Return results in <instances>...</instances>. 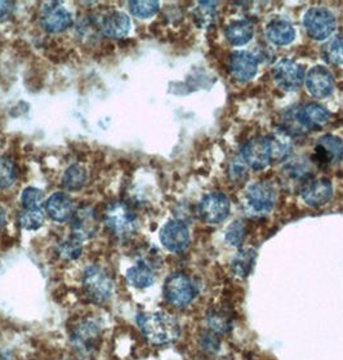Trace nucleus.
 Instances as JSON below:
<instances>
[{"label": "nucleus", "mask_w": 343, "mask_h": 360, "mask_svg": "<svg viewBox=\"0 0 343 360\" xmlns=\"http://www.w3.org/2000/svg\"><path fill=\"white\" fill-rule=\"evenodd\" d=\"M43 199H44V195H43V191H40L39 188H27L22 191L21 203L24 205L25 210L41 208Z\"/></svg>", "instance_id": "obj_33"}, {"label": "nucleus", "mask_w": 343, "mask_h": 360, "mask_svg": "<svg viewBox=\"0 0 343 360\" xmlns=\"http://www.w3.org/2000/svg\"><path fill=\"white\" fill-rule=\"evenodd\" d=\"M254 35V26L247 20H238L228 25L226 29V38L234 46H244Z\"/></svg>", "instance_id": "obj_23"}, {"label": "nucleus", "mask_w": 343, "mask_h": 360, "mask_svg": "<svg viewBox=\"0 0 343 360\" xmlns=\"http://www.w3.org/2000/svg\"><path fill=\"white\" fill-rule=\"evenodd\" d=\"M228 69L236 80L250 82L257 74L258 60L248 52L239 51L230 57Z\"/></svg>", "instance_id": "obj_15"}, {"label": "nucleus", "mask_w": 343, "mask_h": 360, "mask_svg": "<svg viewBox=\"0 0 343 360\" xmlns=\"http://www.w3.org/2000/svg\"><path fill=\"white\" fill-rule=\"evenodd\" d=\"M266 37L276 46H288L296 38V30L285 20H273L266 29Z\"/></svg>", "instance_id": "obj_21"}, {"label": "nucleus", "mask_w": 343, "mask_h": 360, "mask_svg": "<svg viewBox=\"0 0 343 360\" xmlns=\"http://www.w3.org/2000/svg\"><path fill=\"white\" fill-rule=\"evenodd\" d=\"M242 162L250 168L261 171L271 163L273 149L268 137H256L247 142L242 149Z\"/></svg>", "instance_id": "obj_6"}, {"label": "nucleus", "mask_w": 343, "mask_h": 360, "mask_svg": "<svg viewBox=\"0 0 343 360\" xmlns=\"http://www.w3.org/2000/svg\"><path fill=\"white\" fill-rule=\"evenodd\" d=\"M41 26L48 32H63L67 30L72 24L71 13L66 8H63L58 3H48L47 7L41 11L40 16Z\"/></svg>", "instance_id": "obj_11"}, {"label": "nucleus", "mask_w": 343, "mask_h": 360, "mask_svg": "<svg viewBox=\"0 0 343 360\" xmlns=\"http://www.w3.org/2000/svg\"><path fill=\"white\" fill-rule=\"evenodd\" d=\"M247 235V227L242 221H235L231 226L227 229L226 242L234 247H240Z\"/></svg>", "instance_id": "obj_32"}, {"label": "nucleus", "mask_w": 343, "mask_h": 360, "mask_svg": "<svg viewBox=\"0 0 343 360\" xmlns=\"http://www.w3.org/2000/svg\"><path fill=\"white\" fill-rule=\"evenodd\" d=\"M16 179V165L9 158L0 157V188H11Z\"/></svg>", "instance_id": "obj_27"}, {"label": "nucleus", "mask_w": 343, "mask_h": 360, "mask_svg": "<svg viewBox=\"0 0 343 360\" xmlns=\"http://www.w3.org/2000/svg\"><path fill=\"white\" fill-rule=\"evenodd\" d=\"M98 227V219L96 212L91 207L79 208L74 212L70 219L71 235L80 239L82 242L92 238Z\"/></svg>", "instance_id": "obj_12"}, {"label": "nucleus", "mask_w": 343, "mask_h": 360, "mask_svg": "<svg viewBox=\"0 0 343 360\" xmlns=\"http://www.w3.org/2000/svg\"><path fill=\"white\" fill-rule=\"evenodd\" d=\"M248 203L253 211L265 213L271 211L276 202V191L268 182H257L248 188Z\"/></svg>", "instance_id": "obj_14"}, {"label": "nucleus", "mask_w": 343, "mask_h": 360, "mask_svg": "<svg viewBox=\"0 0 343 360\" xmlns=\"http://www.w3.org/2000/svg\"><path fill=\"white\" fill-rule=\"evenodd\" d=\"M9 1H0V22H3L9 15V8H11Z\"/></svg>", "instance_id": "obj_36"}, {"label": "nucleus", "mask_w": 343, "mask_h": 360, "mask_svg": "<svg viewBox=\"0 0 343 360\" xmlns=\"http://www.w3.org/2000/svg\"><path fill=\"white\" fill-rule=\"evenodd\" d=\"M306 86L309 92L316 98H325L335 89V79L327 68L315 66L307 72Z\"/></svg>", "instance_id": "obj_13"}, {"label": "nucleus", "mask_w": 343, "mask_h": 360, "mask_svg": "<svg viewBox=\"0 0 343 360\" xmlns=\"http://www.w3.org/2000/svg\"><path fill=\"white\" fill-rule=\"evenodd\" d=\"M329 117V111L318 103L304 105L295 112L298 124L306 129H319L327 124Z\"/></svg>", "instance_id": "obj_18"}, {"label": "nucleus", "mask_w": 343, "mask_h": 360, "mask_svg": "<svg viewBox=\"0 0 343 360\" xmlns=\"http://www.w3.org/2000/svg\"><path fill=\"white\" fill-rule=\"evenodd\" d=\"M315 157L320 165H335L343 159V141L332 134H325L320 139L315 149Z\"/></svg>", "instance_id": "obj_16"}, {"label": "nucleus", "mask_w": 343, "mask_h": 360, "mask_svg": "<svg viewBox=\"0 0 343 360\" xmlns=\"http://www.w3.org/2000/svg\"><path fill=\"white\" fill-rule=\"evenodd\" d=\"M164 296L171 305L186 307L196 296V287L188 275L172 274L164 284Z\"/></svg>", "instance_id": "obj_4"}, {"label": "nucleus", "mask_w": 343, "mask_h": 360, "mask_svg": "<svg viewBox=\"0 0 343 360\" xmlns=\"http://www.w3.org/2000/svg\"><path fill=\"white\" fill-rule=\"evenodd\" d=\"M82 240L70 235V238L67 240H65L58 245V255L63 259H77L83 252L82 247Z\"/></svg>", "instance_id": "obj_28"}, {"label": "nucleus", "mask_w": 343, "mask_h": 360, "mask_svg": "<svg viewBox=\"0 0 343 360\" xmlns=\"http://www.w3.org/2000/svg\"><path fill=\"white\" fill-rule=\"evenodd\" d=\"M105 224L111 234L125 240L137 231L138 219L128 204L123 200H115L106 207Z\"/></svg>", "instance_id": "obj_2"}, {"label": "nucleus", "mask_w": 343, "mask_h": 360, "mask_svg": "<svg viewBox=\"0 0 343 360\" xmlns=\"http://www.w3.org/2000/svg\"><path fill=\"white\" fill-rule=\"evenodd\" d=\"M131 30V20L123 12L114 11L100 21V32L110 39H123Z\"/></svg>", "instance_id": "obj_17"}, {"label": "nucleus", "mask_w": 343, "mask_h": 360, "mask_svg": "<svg viewBox=\"0 0 343 360\" xmlns=\"http://www.w3.org/2000/svg\"><path fill=\"white\" fill-rule=\"evenodd\" d=\"M256 257H257V253L253 250H242L233 259V264H231L233 271L240 278H247L252 271Z\"/></svg>", "instance_id": "obj_25"}, {"label": "nucleus", "mask_w": 343, "mask_h": 360, "mask_svg": "<svg viewBox=\"0 0 343 360\" xmlns=\"http://www.w3.org/2000/svg\"><path fill=\"white\" fill-rule=\"evenodd\" d=\"M83 287L86 297L94 304L106 302L114 290V282L108 271L101 266L86 267L83 275Z\"/></svg>", "instance_id": "obj_3"}, {"label": "nucleus", "mask_w": 343, "mask_h": 360, "mask_svg": "<svg viewBox=\"0 0 343 360\" xmlns=\"http://www.w3.org/2000/svg\"><path fill=\"white\" fill-rule=\"evenodd\" d=\"M18 221L25 230H38L44 222V213L41 211V208L24 210L20 213Z\"/></svg>", "instance_id": "obj_26"}, {"label": "nucleus", "mask_w": 343, "mask_h": 360, "mask_svg": "<svg viewBox=\"0 0 343 360\" xmlns=\"http://www.w3.org/2000/svg\"><path fill=\"white\" fill-rule=\"evenodd\" d=\"M231 204L226 195L212 193L204 196L199 203V216L207 224H221L228 217Z\"/></svg>", "instance_id": "obj_7"}, {"label": "nucleus", "mask_w": 343, "mask_h": 360, "mask_svg": "<svg viewBox=\"0 0 343 360\" xmlns=\"http://www.w3.org/2000/svg\"><path fill=\"white\" fill-rule=\"evenodd\" d=\"M273 80L278 86L292 92L302 86L304 79V68L292 60H283L273 68Z\"/></svg>", "instance_id": "obj_8"}, {"label": "nucleus", "mask_w": 343, "mask_h": 360, "mask_svg": "<svg viewBox=\"0 0 343 360\" xmlns=\"http://www.w3.org/2000/svg\"><path fill=\"white\" fill-rule=\"evenodd\" d=\"M70 338L71 344L77 352L82 354H91L100 344L101 330L93 321H82L72 329Z\"/></svg>", "instance_id": "obj_9"}, {"label": "nucleus", "mask_w": 343, "mask_h": 360, "mask_svg": "<svg viewBox=\"0 0 343 360\" xmlns=\"http://www.w3.org/2000/svg\"><path fill=\"white\" fill-rule=\"evenodd\" d=\"M245 169H244V163L242 162H235L231 167V177L236 179L238 181H242L245 179Z\"/></svg>", "instance_id": "obj_35"}, {"label": "nucleus", "mask_w": 343, "mask_h": 360, "mask_svg": "<svg viewBox=\"0 0 343 360\" xmlns=\"http://www.w3.org/2000/svg\"><path fill=\"white\" fill-rule=\"evenodd\" d=\"M86 169L82 165H74L63 173V186L69 191H78L86 185Z\"/></svg>", "instance_id": "obj_24"}, {"label": "nucleus", "mask_w": 343, "mask_h": 360, "mask_svg": "<svg viewBox=\"0 0 343 360\" xmlns=\"http://www.w3.org/2000/svg\"><path fill=\"white\" fill-rule=\"evenodd\" d=\"M141 332L150 344H172L179 340L181 327L177 319L167 313H143L137 316Z\"/></svg>", "instance_id": "obj_1"}, {"label": "nucleus", "mask_w": 343, "mask_h": 360, "mask_svg": "<svg viewBox=\"0 0 343 360\" xmlns=\"http://www.w3.org/2000/svg\"><path fill=\"white\" fill-rule=\"evenodd\" d=\"M271 142V149H273V159H280V158L287 157L290 151V142L285 134H273V137H268Z\"/></svg>", "instance_id": "obj_31"}, {"label": "nucleus", "mask_w": 343, "mask_h": 360, "mask_svg": "<svg viewBox=\"0 0 343 360\" xmlns=\"http://www.w3.org/2000/svg\"><path fill=\"white\" fill-rule=\"evenodd\" d=\"M127 281L134 288L143 290V288H148L154 284L155 273L146 262L141 261L127 271Z\"/></svg>", "instance_id": "obj_22"}, {"label": "nucleus", "mask_w": 343, "mask_h": 360, "mask_svg": "<svg viewBox=\"0 0 343 360\" xmlns=\"http://www.w3.org/2000/svg\"><path fill=\"white\" fill-rule=\"evenodd\" d=\"M3 226H4V212L0 208V229Z\"/></svg>", "instance_id": "obj_37"}, {"label": "nucleus", "mask_w": 343, "mask_h": 360, "mask_svg": "<svg viewBox=\"0 0 343 360\" xmlns=\"http://www.w3.org/2000/svg\"><path fill=\"white\" fill-rule=\"evenodd\" d=\"M323 57L329 63L342 65L343 38H337V39L329 41L325 48H324V51H323Z\"/></svg>", "instance_id": "obj_30"}, {"label": "nucleus", "mask_w": 343, "mask_h": 360, "mask_svg": "<svg viewBox=\"0 0 343 360\" xmlns=\"http://www.w3.org/2000/svg\"><path fill=\"white\" fill-rule=\"evenodd\" d=\"M207 323H208L209 328L213 332H217V333H226V332L230 330V327H231V323H230L228 316L224 313H217V311L209 314Z\"/></svg>", "instance_id": "obj_34"}, {"label": "nucleus", "mask_w": 343, "mask_h": 360, "mask_svg": "<svg viewBox=\"0 0 343 360\" xmlns=\"http://www.w3.org/2000/svg\"><path fill=\"white\" fill-rule=\"evenodd\" d=\"M301 195L304 203L309 204L310 207H321L328 203L333 196V188L330 181L325 179L312 180L304 185Z\"/></svg>", "instance_id": "obj_19"}, {"label": "nucleus", "mask_w": 343, "mask_h": 360, "mask_svg": "<svg viewBox=\"0 0 343 360\" xmlns=\"http://www.w3.org/2000/svg\"><path fill=\"white\" fill-rule=\"evenodd\" d=\"M160 242L168 251L180 253L190 244V231L188 226L179 219L169 221L160 231Z\"/></svg>", "instance_id": "obj_10"}, {"label": "nucleus", "mask_w": 343, "mask_h": 360, "mask_svg": "<svg viewBox=\"0 0 343 360\" xmlns=\"http://www.w3.org/2000/svg\"><path fill=\"white\" fill-rule=\"evenodd\" d=\"M48 216L56 222H66L74 214V203L71 198L63 193H55L46 202Z\"/></svg>", "instance_id": "obj_20"}, {"label": "nucleus", "mask_w": 343, "mask_h": 360, "mask_svg": "<svg viewBox=\"0 0 343 360\" xmlns=\"http://www.w3.org/2000/svg\"><path fill=\"white\" fill-rule=\"evenodd\" d=\"M304 29L315 40H325L335 29V18L327 8H311L304 15Z\"/></svg>", "instance_id": "obj_5"}, {"label": "nucleus", "mask_w": 343, "mask_h": 360, "mask_svg": "<svg viewBox=\"0 0 343 360\" xmlns=\"http://www.w3.org/2000/svg\"><path fill=\"white\" fill-rule=\"evenodd\" d=\"M129 9L132 15L137 18H150L155 16L159 11L157 1H129Z\"/></svg>", "instance_id": "obj_29"}]
</instances>
